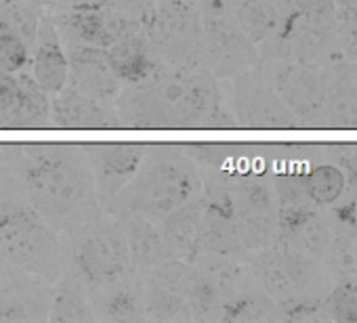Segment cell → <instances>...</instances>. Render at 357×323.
<instances>
[{
    "label": "cell",
    "instance_id": "6da1fadb",
    "mask_svg": "<svg viewBox=\"0 0 357 323\" xmlns=\"http://www.w3.org/2000/svg\"><path fill=\"white\" fill-rule=\"evenodd\" d=\"M30 206L51 225L86 223L97 214V191L91 164L72 147H36L24 168Z\"/></svg>",
    "mask_w": 357,
    "mask_h": 323
},
{
    "label": "cell",
    "instance_id": "7a4b0ae2",
    "mask_svg": "<svg viewBox=\"0 0 357 323\" xmlns=\"http://www.w3.org/2000/svg\"><path fill=\"white\" fill-rule=\"evenodd\" d=\"M202 194V179L183 155L166 153L143 159L137 175L112 200L120 216L139 214L153 223Z\"/></svg>",
    "mask_w": 357,
    "mask_h": 323
},
{
    "label": "cell",
    "instance_id": "3957f363",
    "mask_svg": "<svg viewBox=\"0 0 357 323\" xmlns=\"http://www.w3.org/2000/svg\"><path fill=\"white\" fill-rule=\"evenodd\" d=\"M166 128H234L238 126L221 99L219 78L208 68L158 72L147 80Z\"/></svg>",
    "mask_w": 357,
    "mask_h": 323
},
{
    "label": "cell",
    "instance_id": "277c9868",
    "mask_svg": "<svg viewBox=\"0 0 357 323\" xmlns=\"http://www.w3.org/2000/svg\"><path fill=\"white\" fill-rule=\"evenodd\" d=\"M0 254L45 279H57L61 273V246L51 223L36 208L15 200H0Z\"/></svg>",
    "mask_w": 357,
    "mask_h": 323
},
{
    "label": "cell",
    "instance_id": "5b68a950",
    "mask_svg": "<svg viewBox=\"0 0 357 323\" xmlns=\"http://www.w3.org/2000/svg\"><path fill=\"white\" fill-rule=\"evenodd\" d=\"M141 30L170 70L204 63V22L190 0H162L141 22Z\"/></svg>",
    "mask_w": 357,
    "mask_h": 323
},
{
    "label": "cell",
    "instance_id": "8992f818",
    "mask_svg": "<svg viewBox=\"0 0 357 323\" xmlns=\"http://www.w3.org/2000/svg\"><path fill=\"white\" fill-rule=\"evenodd\" d=\"M334 40H336L334 11L282 13L275 32L259 47L261 53L271 59L315 63L330 53Z\"/></svg>",
    "mask_w": 357,
    "mask_h": 323
},
{
    "label": "cell",
    "instance_id": "52a82bcc",
    "mask_svg": "<svg viewBox=\"0 0 357 323\" xmlns=\"http://www.w3.org/2000/svg\"><path fill=\"white\" fill-rule=\"evenodd\" d=\"M236 227L244 250H263L278 242V198L261 177H238L227 183Z\"/></svg>",
    "mask_w": 357,
    "mask_h": 323
},
{
    "label": "cell",
    "instance_id": "ba28073f",
    "mask_svg": "<svg viewBox=\"0 0 357 323\" xmlns=\"http://www.w3.org/2000/svg\"><path fill=\"white\" fill-rule=\"evenodd\" d=\"M80 279L93 287L109 285L130 271V254L120 223L89 225L74 248Z\"/></svg>",
    "mask_w": 357,
    "mask_h": 323
},
{
    "label": "cell",
    "instance_id": "9c48e42d",
    "mask_svg": "<svg viewBox=\"0 0 357 323\" xmlns=\"http://www.w3.org/2000/svg\"><path fill=\"white\" fill-rule=\"evenodd\" d=\"M234 113L242 128L255 130H284L296 128L298 120L282 101L263 72L246 70L234 82Z\"/></svg>",
    "mask_w": 357,
    "mask_h": 323
},
{
    "label": "cell",
    "instance_id": "30bf717a",
    "mask_svg": "<svg viewBox=\"0 0 357 323\" xmlns=\"http://www.w3.org/2000/svg\"><path fill=\"white\" fill-rule=\"evenodd\" d=\"M263 76L278 90L298 122L319 124L326 120V78L311 63L275 61Z\"/></svg>",
    "mask_w": 357,
    "mask_h": 323
},
{
    "label": "cell",
    "instance_id": "8fae6325",
    "mask_svg": "<svg viewBox=\"0 0 357 323\" xmlns=\"http://www.w3.org/2000/svg\"><path fill=\"white\" fill-rule=\"evenodd\" d=\"M317 260L294 250L284 242H275L252 260V275L261 287L273 298H288L301 294L317 277Z\"/></svg>",
    "mask_w": 357,
    "mask_h": 323
},
{
    "label": "cell",
    "instance_id": "7c38bea8",
    "mask_svg": "<svg viewBox=\"0 0 357 323\" xmlns=\"http://www.w3.org/2000/svg\"><path fill=\"white\" fill-rule=\"evenodd\" d=\"M204 22V63L217 78H236L259 63L257 45L238 28L234 17Z\"/></svg>",
    "mask_w": 357,
    "mask_h": 323
},
{
    "label": "cell",
    "instance_id": "4fadbf2b",
    "mask_svg": "<svg viewBox=\"0 0 357 323\" xmlns=\"http://www.w3.org/2000/svg\"><path fill=\"white\" fill-rule=\"evenodd\" d=\"M198 250L200 256H236L244 252L227 185H211L202 191Z\"/></svg>",
    "mask_w": 357,
    "mask_h": 323
},
{
    "label": "cell",
    "instance_id": "5bb4252c",
    "mask_svg": "<svg viewBox=\"0 0 357 323\" xmlns=\"http://www.w3.org/2000/svg\"><path fill=\"white\" fill-rule=\"evenodd\" d=\"M70 30L91 47L107 49L118 38L141 30V22L109 5H76L68 13Z\"/></svg>",
    "mask_w": 357,
    "mask_h": 323
},
{
    "label": "cell",
    "instance_id": "9a60e30c",
    "mask_svg": "<svg viewBox=\"0 0 357 323\" xmlns=\"http://www.w3.org/2000/svg\"><path fill=\"white\" fill-rule=\"evenodd\" d=\"M143 159H145L143 145H130V143L95 145L91 149V171L97 191L112 202L126 187V183L137 175Z\"/></svg>",
    "mask_w": 357,
    "mask_h": 323
},
{
    "label": "cell",
    "instance_id": "2e32d148",
    "mask_svg": "<svg viewBox=\"0 0 357 323\" xmlns=\"http://www.w3.org/2000/svg\"><path fill=\"white\" fill-rule=\"evenodd\" d=\"M51 122L57 128L70 130H101L120 128L114 103L93 99L70 84L51 99Z\"/></svg>",
    "mask_w": 357,
    "mask_h": 323
},
{
    "label": "cell",
    "instance_id": "e0dca14e",
    "mask_svg": "<svg viewBox=\"0 0 357 323\" xmlns=\"http://www.w3.org/2000/svg\"><path fill=\"white\" fill-rule=\"evenodd\" d=\"M70 80L68 84L93 99L114 103L120 93V80L116 78L105 49L82 45L72 49L70 57Z\"/></svg>",
    "mask_w": 357,
    "mask_h": 323
},
{
    "label": "cell",
    "instance_id": "ac0fdd59",
    "mask_svg": "<svg viewBox=\"0 0 357 323\" xmlns=\"http://www.w3.org/2000/svg\"><path fill=\"white\" fill-rule=\"evenodd\" d=\"M30 74L38 82L43 90H47L51 97L57 95L61 88L68 86L70 80V61L68 53L61 45L59 32L51 19L40 22L36 42L32 47L30 57Z\"/></svg>",
    "mask_w": 357,
    "mask_h": 323
},
{
    "label": "cell",
    "instance_id": "d6986e66",
    "mask_svg": "<svg viewBox=\"0 0 357 323\" xmlns=\"http://www.w3.org/2000/svg\"><path fill=\"white\" fill-rule=\"evenodd\" d=\"M51 122V95L30 72L17 74L15 93L0 105V128H45Z\"/></svg>",
    "mask_w": 357,
    "mask_h": 323
},
{
    "label": "cell",
    "instance_id": "ffe728a7",
    "mask_svg": "<svg viewBox=\"0 0 357 323\" xmlns=\"http://www.w3.org/2000/svg\"><path fill=\"white\" fill-rule=\"evenodd\" d=\"M200 214H202V194L188 204L174 208L158 221V231L164 242L168 256L196 262L200 258L198 233H200Z\"/></svg>",
    "mask_w": 357,
    "mask_h": 323
},
{
    "label": "cell",
    "instance_id": "44dd1931",
    "mask_svg": "<svg viewBox=\"0 0 357 323\" xmlns=\"http://www.w3.org/2000/svg\"><path fill=\"white\" fill-rule=\"evenodd\" d=\"M107 61L120 82L126 84H141L151 80L158 74L155 51L143 30L118 38L107 49Z\"/></svg>",
    "mask_w": 357,
    "mask_h": 323
},
{
    "label": "cell",
    "instance_id": "7402d4cb",
    "mask_svg": "<svg viewBox=\"0 0 357 323\" xmlns=\"http://www.w3.org/2000/svg\"><path fill=\"white\" fill-rule=\"evenodd\" d=\"M122 231L126 235L130 265L139 273L145 275L160 260L168 258V252L160 237L158 225L153 221L139 216V214H126V216H122Z\"/></svg>",
    "mask_w": 357,
    "mask_h": 323
},
{
    "label": "cell",
    "instance_id": "603a6c76",
    "mask_svg": "<svg viewBox=\"0 0 357 323\" xmlns=\"http://www.w3.org/2000/svg\"><path fill=\"white\" fill-rule=\"evenodd\" d=\"M114 107L120 120V126L126 128H166L164 116L155 101V95L149 82L128 84L120 88L114 99Z\"/></svg>",
    "mask_w": 357,
    "mask_h": 323
},
{
    "label": "cell",
    "instance_id": "cb8c5ba5",
    "mask_svg": "<svg viewBox=\"0 0 357 323\" xmlns=\"http://www.w3.org/2000/svg\"><path fill=\"white\" fill-rule=\"evenodd\" d=\"M238 28L259 47L280 26L282 11L273 0H240L234 11Z\"/></svg>",
    "mask_w": 357,
    "mask_h": 323
},
{
    "label": "cell",
    "instance_id": "d4e9b609",
    "mask_svg": "<svg viewBox=\"0 0 357 323\" xmlns=\"http://www.w3.org/2000/svg\"><path fill=\"white\" fill-rule=\"evenodd\" d=\"M49 319L57 323H86L95 321L93 306L86 298L82 283L74 277H63L51 298Z\"/></svg>",
    "mask_w": 357,
    "mask_h": 323
},
{
    "label": "cell",
    "instance_id": "484cf974",
    "mask_svg": "<svg viewBox=\"0 0 357 323\" xmlns=\"http://www.w3.org/2000/svg\"><path fill=\"white\" fill-rule=\"evenodd\" d=\"M143 308H145V317L155 319V321H192L194 319L188 296L166 290L151 279H147L145 290H143Z\"/></svg>",
    "mask_w": 357,
    "mask_h": 323
},
{
    "label": "cell",
    "instance_id": "4316f807",
    "mask_svg": "<svg viewBox=\"0 0 357 323\" xmlns=\"http://www.w3.org/2000/svg\"><path fill=\"white\" fill-rule=\"evenodd\" d=\"M229 323H255V321H275L278 302L267 292H244L229 298L219 315Z\"/></svg>",
    "mask_w": 357,
    "mask_h": 323
},
{
    "label": "cell",
    "instance_id": "83f0119b",
    "mask_svg": "<svg viewBox=\"0 0 357 323\" xmlns=\"http://www.w3.org/2000/svg\"><path fill=\"white\" fill-rule=\"evenodd\" d=\"M303 187L311 204L332 206L347 189V177L342 168L334 164H317L303 173Z\"/></svg>",
    "mask_w": 357,
    "mask_h": 323
},
{
    "label": "cell",
    "instance_id": "f1b7e54d",
    "mask_svg": "<svg viewBox=\"0 0 357 323\" xmlns=\"http://www.w3.org/2000/svg\"><path fill=\"white\" fill-rule=\"evenodd\" d=\"M107 290L103 298V315L112 321H139L145 319L143 308V292L135 287L130 281H126V275L109 285H103Z\"/></svg>",
    "mask_w": 357,
    "mask_h": 323
},
{
    "label": "cell",
    "instance_id": "f546056e",
    "mask_svg": "<svg viewBox=\"0 0 357 323\" xmlns=\"http://www.w3.org/2000/svg\"><path fill=\"white\" fill-rule=\"evenodd\" d=\"M43 15L32 0H0V26L20 34L30 49L36 42Z\"/></svg>",
    "mask_w": 357,
    "mask_h": 323
},
{
    "label": "cell",
    "instance_id": "4dcf8cb0",
    "mask_svg": "<svg viewBox=\"0 0 357 323\" xmlns=\"http://www.w3.org/2000/svg\"><path fill=\"white\" fill-rule=\"evenodd\" d=\"M145 275H147V279L160 283L166 290L188 296V292L194 283V277H196V265L192 260L168 256V258L160 260L153 269H149Z\"/></svg>",
    "mask_w": 357,
    "mask_h": 323
},
{
    "label": "cell",
    "instance_id": "1f68e13d",
    "mask_svg": "<svg viewBox=\"0 0 357 323\" xmlns=\"http://www.w3.org/2000/svg\"><path fill=\"white\" fill-rule=\"evenodd\" d=\"M32 49L13 30L0 26V70L9 74L26 72L30 65Z\"/></svg>",
    "mask_w": 357,
    "mask_h": 323
},
{
    "label": "cell",
    "instance_id": "d6a6232c",
    "mask_svg": "<svg viewBox=\"0 0 357 323\" xmlns=\"http://www.w3.org/2000/svg\"><path fill=\"white\" fill-rule=\"evenodd\" d=\"M326 319L338 323H357V285L351 281L338 283L321 302Z\"/></svg>",
    "mask_w": 357,
    "mask_h": 323
},
{
    "label": "cell",
    "instance_id": "836d02e7",
    "mask_svg": "<svg viewBox=\"0 0 357 323\" xmlns=\"http://www.w3.org/2000/svg\"><path fill=\"white\" fill-rule=\"evenodd\" d=\"M334 22L342 53L357 61V5H340L334 9Z\"/></svg>",
    "mask_w": 357,
    "mask_h": 323
},
{
    "label": "cell",
    "instance_id": "e575fe53",
    "mask_svg": "<svg viewBox=\"0 0 357 323\" xmlns=\"http://www.w3.org/2000/svg\"><path fill=\"white\" fill-rule=\"evenodd\" d=\"M278 315L286 321H315L326 319L324 304L317 298H303V296H288L278 302Z\"/></svg>",
    "mask_w": 357,
    "mask_h": 323
},
{
    "label": "cell",
    "instance_id": "d590c367",
    "mask_svg": "<svg viewBox=\"0 0 357 323\" xmlns=\"http://www.w3.org/2000/svg\"><path fill=\"white\" fill-rule=\"evenodd\" d=\"M38 306V302L30 296H26L20 290H11L5 285V292L0 296V321H30L36 319V313L32 310Z\"/></svg>",
    "mask_w": 357,
    "mask_h": 323
},
{
    "label": "cell",
    "instance_id": "8d00e7d4",
    "mask_svg": "<svg viewBox=\"0 0 357 323\" xmlns=\"http://www.w3.org/2000/svg\"><path fill=\"white\" fill-rule=\"evenodd\" d=\"M273 191L278 198V206H301V204H311L305 187H303V173H286L278 175L273 179ZM313 206V204H311Z\"/></svg>",
    "mask_w": 357,
    "mask_h": 323
},
{
    "label": "cell",
    "instance_id": "74e56055",
    "mask_svg": "<svg viewBox=\"0 0 357 323\" xmlns=\"http://www.w3.org/2000/svg\"><path fill=\"white\" fill-rule=\"evenodd\" d=\"M282 13H330L334 0H273Z\"/></svg>",
    "mask_w": 357,
    "mask_h": 323
},
{
    "label": "cell",
    "instance_id": "f35d334b",
    "mask_svg": "<svg viewBox=\"0 0 357 323\" xmlns=\"http://www.w3.org/2000/svg\"><path fill=\"white\" fill-rule=\"evenodd\" d=\"M238 0H200V15L202 19H219L234 17Z\"/></svg>",
    "mask_w": 357,
    "mask_h": 323
},
{
    "label": "cell",
    "instance_id": "ab89813d",
    "mask_svg": "<svg viewBox=\"0 0 357 323\" xmlns=\"http://www.w3.org/2000/svg\"><path fill=\"white\" fill-rule=\"evenodd\" d=\"M3 292H5V277L0 275V296H3Z\"/></svg>",
    "mask_w": 357,
    "mask_h": 323
},
{
    "label": "cell",
    "instance_id": "60d3db41",
    "mask_svg": "<svg viewBox=\"0 0 357 323\" xmlns=\"http://www.w3.org/2000/svg\"><path fill=\"white\" fill-rule=\"evenodd\" d=\"M340 5H357V0H338Z\"/></svg>",
    "mask_w": 357,
    "mask_h": 323
},
{
    "label": "cell",
    "instance_id": "b9f144b4",
    "mask_svg": "<svg viewBox=\"0 0 357 323\" xmlns=\"http://www.w3.org/2000/svg\"><path fill=\"white\" fill-rule=\"evenodd\" d=\"M355 250H357V231H355Z\"/></svg>",
    "mask_w": 357,
    "mask_h": 323
}]
</instances>
